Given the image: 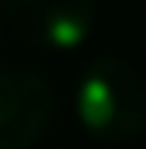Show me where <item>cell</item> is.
<instances>
[{
	"instance_id": "cell-3",
	"label": "cell",
	"mask_w": 146,
	"mask_h": 149,
	"mask_svg": "<svg viewBox=\"0 0 146 149\" xmlns=\"http://www.w3.org/2000/svg\"><path fill=\"white\" fill-rule=\"evenodd\" d=\"M56 108L52 87L32 70H0V149H32Z\"/></svg>"
},
{
	"instance_id": "cell-2",
	"label": "cell",
	"mask_w": 146,
	"mask_h": 149,
	"mask_svg": "<svg viewBox=\"0 0 146 149\" xmlns=\"http://www.w3.org/2000/svg\"><path fill=\"white\" fill-rule=\"evenodd\" d=\"M11 31L38 49H80L94 28V0H4Z\"/></svg>"
},
{
	"instance_id": "cell-1",
	"label": "cell",
	"mask_w": 146,
	"mask_h": 149,
	"mask_svg": "<svg viewBox=\"0 0 146 149\" xmlns=\"http://www.w3.org/2000/svg\"><path fill=\"white\" fill-rule=\"evenodd\" d=\"M73 111L94 139L125 142L146 121L143 80L125 59H94L77 80Z\"/></svg>"
},
{
	"instance_id": "cell-4",
	"label": "cell",
	"mask_w": 146,
	"mask_h": 149,
	"mask_svg": "<svg viewBox=\"0 0 146 149\" xmlns=\"http://www.w3.org/2000/svg\"><path fill=\"white\" fill-rule=\"evenodd\" d=\"M139 35H143V49H146V7H143V17H139Z\"/></svg>"
}]
</instances>
